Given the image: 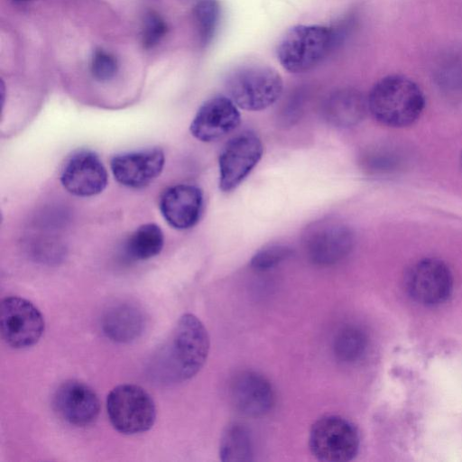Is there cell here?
<instances>
[{
  "instance_id": "1",
  "label": "cell",
  "mask_w": 462,
  "mask_h": 462,
  "mask_svg": "<svg viewBox=\"0 0 462 462\" xmlns=\"http://www.w3.org/2000/svg\"><path fill=\"white\" fill-rule=\"evenodd\" d=\"M208 351L209 337L203 323L191 313L183 314L152 356L150 375L162 384L189 380L203 367Z\"/></svg>"
},
{
  "instance_id": "2",
  "label": "cell",
  "mask_w": 462,
  "mask_h": 462,
  "mask_svg": "<svg viewBox=\"0 0 462 462\" xmlns=\"http://www.w3.org/2000/svg\"><path fill=\"white\" fill-rule=\"evenodd\" d=\"M367 107L378 123L389 127H406L422 115L425 97L411 79L389 75L374 85L367 98Z\"/></svg>"
},
{
  "instance_id": "3",
  "label": "cell",
  "mask_w": 462,
  "mask_h": 462,
  "mask_svg": "<svg viewBox=\"0 0 462 462\" xmlns=\"http://www.w3.org/2000/svg\"><path fill=\"white\" fill-rule=\"evenodd\" d=\"M225 88L227 97L236 106L247 111H261L279 99L283 82L273 68L249 64L230 72Z\"/></svg>"
},
{
  "instance_id": "4",
  "label": "cell",
  "mask_w": 462,
  "mask_h": 462,
  "mask_svg": "<svg viewBox=\"0 0 462 462\" xmlns=\"http://www.w3.org/2000/svg\"><path fill=\"white\" fill-rule=\"evenodd\" d=\"M334 38V32L323 25L293 26L285 32L278 44V60L291 73L309 71L328 54Z\"/></svg>"
},
{
  "instance_id": "5",
  "label": "cell",
  "mask_w": 462,
  "mask_h": 462,
  "mask_svg": "<svg viewBox=\"0 0 462 462\" xmlns=\"http://www.w3.org/2000/svg\"><path fill=\"white\" fill-rule=\"evenodd\" d=\"M106 411L112 426L125 435L145 432L156 420L153 399L143 387L133 383L119 384L109 392Z\"/></svg>"
},
{
  "instance_id": "6",
  "label": "cell",
  "mask_w": 462,
  "mask_h": 462,
  "mask_svg": "<svg viewBox=\"0 0 462 462\" xmlns=\"http://www.w3.org/2000/svg\"><path fill=\"white\" fill-rule=\"evenodd\" d=\"M359 442V434L354 424L337 415L319 419L312 425L309 436L312 455L322 462L352 460L358 452Z\"/></svg>"
},
{
  "instance_id": "7",
  "label": "cell",
  "mask_w": 462,
  "mask_h": 462,
  "mask_svg": "<svg viewBox=\"0 0 462 462\" xmlns=\"http://www.w3.org/2000/svg\"><path fill=\"white\" fill-rule=\"evenodd\" d=\"M44 319L30 300L10 296L0 306V328L5 343L13 348L23 349L35 345L44 332Z\"/></svg>"
},
{
  "instance_id": "8",
  "label": "cell",
  "mask_w": 462,
  "mask_h": 462,
  "mask_svg": "<svg viewBox=\"0 0 462 462\" xmlns=\"http://www.w3.org/2000/svg\"><path fill=\"white\" fill-rule=\"evenodd\" d=\"M307 254L315 264H335L348 255L354 245L352 229L337 219H320L309 226L303 235Z\"/></svg>"
},
{
  "instance_id": "9",
  "label": "cell",
  "mask_w": 462,
  "mask_h": 462,
  "mask_svg": "<svg viewBox=\"0 0 462 462\" xmlns=\"http://www.w3.org/2000/svg\"><path fill=\"white\" fill-rule=\"evenodd\" d=\"M263 147L252 132H243L223 147L218 160L219 188L224 192L236 189L261 160Z\"/></svg>"
},
{
  "instance_id": "10",
  "label": "cell",
  "mask_w": 462,
  "mask_h": 462,
  "mask_svg": "<svg viewBox=\"0 0 462 462\" xmlns=\"http://www.w3.org/2000/svg\"><path fill=\"white\" fill-rule=\"evenodd\" d=\"M405 283L407 291L416 302L435 306L449 297L453 276L446 263L430 257L418 261L410 268Z\"/></svg>"
},
{
  "instance_id": "11",
  "label": "cell",
  "mask_w": 462,
  "mask_h": 462,
  "mask_svg": "<svg viewBox=\"0 0 462 462\" xmlns=\"http://www.w3.org/2000/svg\"><path fill=\"white\" fill-rule=\"evenodd\" d=\"M62 186L79 197L101 193L107 184V172L98 156L90 151H79L69 157L61 171Z\"/></svg>"
},
{
  "instance_id": "12",
  "label": "cell",
  "mask_w": 462,
  "mask_h": 462,
  "mask_svg": "<svg viewBox=\"0 0 462 462\" xmlns=\"http://www.w3.org/2000/svg\"><path fill=\"white\" fill-rule=\"evenodd\" d=\"M58 414L71 425L86 427L98 417L100 402L95 391L79 380L61 383L53 396Z\"/></svg>"
},
{
  "instance_id": "13",
  "label": "cell",
  "mask_w": 462,
  "mask_h": 462,
  "mask_svg": "<svg viewBox=\"0 0 462 462\" xmlns=\"http://www.w3.org/2000/svg\"><path fill=\"white\" fill-rule=\"evenodd\" d=\"M240 123L236 105L225 96H217L204 102L196 113L190 133L202 142H214L235 130Z\"/></svg>"
},
{
  "instance_id": "14",
  "label": "cell",
  "mask_w": 462,
  "mask_h": 462,
  "mask_svg": "<svg viewBox=\"0 0 462 462\" xmlns=\"http://www.w3.org/2000/svg\"><path fill=\"white\" fill-rule=\"evenodd\" d=\"M164 153L159 148L122 153L110 163L112 173L120 184L134 189L147 186L162 172Z\"/></svg>"
},
{
  "instance_id": "15",
  "label": "cell",
  "mask_w": 462,
  "mask_h": 462,
  "mask_svg": "<svg viewBox=\"0 0 462 462\" xmlns=\"http://www.w3.org/2000/svg\"><path fill=\"white\" fill-rule=\"evenodd\" d=\"M230 396L235 407L250 417L264 415L274 402V393L269 381L253 371H243L235 375L230 384Z\"/></svg>"
},
{
  "instance_id": "16",
  "label": "cell",
  "mask_w": 462,
  "mask_h": 462,
  "mask_svg": "<svg viewBox=\"0 0 462 462\" xmlns=\"http://www.w3.org/2000/svg\"><path fill=\"white\" fill-rule=\"evenodd\" d=\"M203 208L202 191L191 184L169 188L160 200V210L168 224L180 230L194 226Z\"/></svg>"
},
{
  "instance_id": "17",
  "label": "cell",
  "mask_w": 462,
  "mask_h": 462,
  "mask_svg": "<svg viewBox=\"0 0 462 462\" xmlns=\"http://www.w3.org/2000/svg\"><path fill=\"white\" fill-rule=\"evenodd\" d=\"M142 310L133 303L124 302L110 307L103 315L104 334L113 341L128 343L140 337L144 328Z\"/></svg>"
},
{
  "instance_id": "18",
  "label": "cell",
  "mask_w": 462,
  "mask_h": 462,
  "mask_svg": "<svg viewBox=\"0 0 462 462\" xmlns=\"http://www.w3.org/2000/svg\"><path fill=\"white\" fill-rule=\"evenodd\" d=\"M367 107L362 95L357 91L344 89L331 95L324 105L326 121L337 127H351L364 118Z\"/></svg>"
},
{
  "instance_id": "19",
  "label": "cell",
  "mask_w": 462,
  "mask_h": 462,
  "mask_svg": "<svg viewBox=\"0 0 462 462\" xmlns=\"http://www.w3.org/2000/svg\"><path fill=\"white\" fill-rule=\"evenodd\" d=\"M219 457L223 462H248L253 459V444L247 429L232 423L224 430L219 444Z\"/></svg>"
},
{
  "instance_id": "20",
  "label": "cell",
  "mask_w": 462,
  "mask_h": 462,
  "mask_svg": "<svg viewBox=\"0 0 462 462\" xmlns=\"http://www.w3.org/2000/svg\"><path fill=\"white\" fill-rule=\"evenodd\" d=\"M163 233L159 226L149 223L139 226L128 238L125 252L133 260H147L162 249Z\"/></svg>"
},
{
  "instance_id": "21",
  "label": "cell",
  "mask_w": 462,
  "mask_h": 462,
  "mask_svg": "<svg viewBox=\"0 0 462 462\" xmlns=\"http://www.w3.org/2000/svg\"><path fill=\"white\" fill-rule=\"evenodd\" d=\"M367 345V337L361 328L347 326L337 333L333 341V352L339 361L354 363L363 357Z\"/></svg>"
},
{
  "instance_id": "22",
  "label": "cell",
  "mask_w": 462,
  "mask_h": 462,
  "mask_svg": "<svg viewBox=\"0 0 462 462\" xmlns=\"http://www.w3.org/2000/svg\"><path fill=\"white\" fill-rule=\"evenodd\" d=\"M194 17L202 44H208L217 30L220 6L217 0H199L194 6Z\"/></svg>"
},
{
  "instance_id": "23",
  "label": "cell",
  "mask_w": 462,
  "mask_h": 462,
  "mask_svg": "<svg viewBox=\"0 0 462 462\" xmlns=\"http://www.w3.org/2000/svg\"><path fill=\"white\" fill-rule=\"evenodd\" d=\"M291 254V249L284 245H266L253 255L250 265L255 271H267L284 262Z\"/></svg>"
},
{
  "instance_id": "24",
  "label": "cell",
  "mask_w": 462,
  "mask_h": 462,
  "mask_svg": "<svg viewBox=\"0 0 462 462\" xmlns=\"http://www.w3.org/2000/svg\"><path fill=\"white\" fill-rule=\"evenodd\" d=\"M90 69L97 80L107 81L116 76L118 65L113 55L103 50H97L91 59Z\"/></svg>"
},
{
  "instance_id": "25",
  "label": "cell",
  "mask_w": 462,
  "mask_h": 462,
  "mask_svg": "<svg viewBox=\"0 0 462 462\" xmlns=\"http://www.w3.org/2000/svg\"><path fill=\"white\" fill-rule=\"evenodd\" d=\"M167 32V24L157 14H149L144 20L142 42L145 49L156 46Z\"/></svg>"
}]
</instances>
